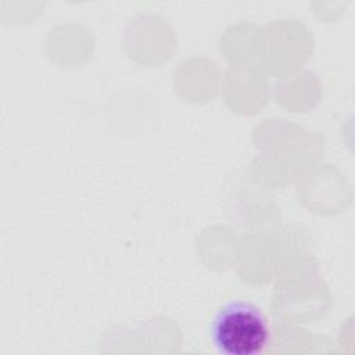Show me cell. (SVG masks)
Listing matches in <instances>:
<instances>
[{
	"label": "cell",
	"instance_id": "cell-1",
	"mask_svg": "<svg viewBox=\"0 0 355 355\" xmlns=\"http://www.w3.org/2000/svg\"><path fill=\"white\" fill-rule=\"evenodd\" d=\"M270 324L259 306L233 300L222 305L211 319L209 337L225 355H257L270 343Z\"/></svg>",
	"mask_w": 355,
	"mask_h": 355
}]
</instances>
